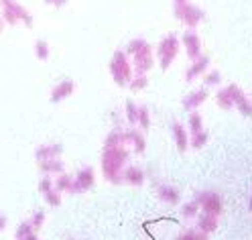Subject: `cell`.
Returning <instances> with one entry per match:
<instances>
[{"label": "cell", "mask_w": 252, "mask_h": 240, "mask_svg": "<svg viewBox=\"0 0 252 240\" xmlns=\"http://www.w3.org/2000/svg\"><path fill=\"white\" fill-rule=\"evenodd\" d=\"M128 149H126L124 142L120 145H104V153H102V173L108 181L118 183L122 181V173H124V165L128 161Z\"/></svg>", "instance_id": "obj_1"}, {"label": "cell", "mask_w": 252, "mask_h": 240, "mask_svg": "<svg viewBox=\"0 0 252 240\" xmlns=\"http://www.w3.org/2000/svg\"><path fill=\"white\" fill-rule=\"evenodd\" d=\"M126 55L132 61V69L134 73H149L155 66V57H153V47L145 39H132L126 45Z\"/></svg>", "instance_id": "obj_2"}, {"label": "cell", "mask_w": 252, "mask_h": 240, "mask_svg": "<svg viewBox=\"0 0 252 240\" xmlns=\"http://www.w3.org/2000/svg\"><path fill=\"white\" fill-rule=\"evenodd\" d=\"M0 17L4 25H19L25 23V27H33V14H31L19 0H0Z\"/></svg>", "instance_id": "obj_3"}, {"label": "cell", "mask_w": 252, "mask_h": 240, "mask_svg": "<svg viewBox=\"0 0 252 240\" xmlns=\"http://www.w3.org/2000/svg\"><path fill=\"white\" fill-rule=\"evenodd\" d=\"M110 73H112V79L118 86H128V82L134 75V69L126 51H120V49L114 51L112 59H110Z\"/></svg>", "instance_id": "obj_4"}, {"label": "cell", "mask_w": 252, "mask_h": 240, "mask_svg": "<svg viewBox=\"0 0 252 240\" xmlns=\"http://www.w3.org/2000/svg\"><path fill=\"white\" fill-rule=\"evenodd\" d=\"M173 14H175V19L179 23H183L189 29H195L203 21V17H206L203 10L197 4L189 2V0H185V2H173Z\"/></svg>", "instance_id": "obj_5"}, {"label": "cell", "mask_w": 252, "mask_h": 240, "mask_svg": "<svg viewBox=\"0 0 252 240\" xmlns=\"http://www.w3.org/2000/svg\"><path fill=\"white\" fill-rule=\"evenodd\" d=\"M179 47H181V41L175 35H169L159 43V47H157V59H159V66L163 71H167L171 63L177 59Z\"/></svg>", "instance_id": "obj_6"}, {"label": "cell", "mask_w": 252, "mask_h": 240, "mask_svg": "<svg viewBox=\"0 0 252 240\" xmlns=\"http://www.w3.org/2000/svg\"><path fill=\"white\" fill-rule=\"evenodd\" d=\"M94 183H96V175H94V169L92 167H84V169L77 171V175L73 177L69 194H82V191H88V189L94 187Z\"/></svg>", "instance_id": "obj_7"}, {"label": "cell", "mask_w": 252, "mask_h": 240, "mask_svg": "<svg viewBox=\"0 0 252 240\" xmlns=\"http://www.w3.org/2000/svg\"><path fill=\"white\" fill-rule=\"evenodd\" d=\"M195 202L201 206L203 212H210V214L222 212V200H220V196L214 194V191H201V194L195 198Z\"/></svg>", "instance_id": "obj_8"}, {"label": "cell", "mask_w": 252, "mask_h": 240, "mask_svg": "<svg viewBox=\"0 0 252 240\" xmlns=\"http://www.w3.org/2000/svg\"><path fill=\"white\" fill-rule=\"evenodd\" d=\"M181 43H183V47H185V53L191 57V59H197V57L201 55V39H199V35L195 33L193 29L187 31V33H183Z\"/></svg>", "instance_id": "obj_9"}, {"label": "cell", "mask_w": 252, "mask_h": 240, "mask_svg": "<svg viewBox=\"0 0 252 240\" xmlns=\"http://www.w3.org/2000/svg\"><path fill=\"white\" fill-rule=\"evenodd\" d=\"M210 69V57L208 55H199L197 59H193V63H191V68H189L187 71H185V82H195L197 77H201L203 73H206Z\"/></svg>", "instance_id": "obj_10"}, {"label": "cell", "mask_w": 252, "mask_h": 240, "mask_svg": "<svg viewBox=\"0 0 252 240\" xmlns=\"http://www.w3.org/2000/svg\"><path fill=\"white\" fill-rule=\"evenodd\" d=\"M208 96H210V92H208V88L203 86V88H199V90H195V92H191V94H187L185 98H183V108L185 110H197L203 102L208 100Z\"/></svg>", "instance_id": "obj_11"}, {"label": "cell", "mask_w": 252, "mask_h": 240, "mask_svg": "<svg viewBox=\"0 0 252 240\" xmlns=\"http://www.w3.org/2000/svg\"><path fill=\"white\" fill-rule=\"evenodd\" d=\"M234 108L238 110L242 116H246V118L252 116V100L240 90V86L234 88Z\"/></svg>", "instance_id": "obj_12"}, {"label": "cell", "mask_w": 252, "mask_h": 240, "mask_svg": "<svg viewBox=\"0 0 252 240\" xmlns=\"http://www.w3.org/2000/svg\"><path fill=\"white\" fill-rule=\"evenodd\" d=\"M73 90H75V84L71 82V79H63V82H59V84L51 90V102L57 104V102H61V100H65L67 96L73 94Z\"/></svg>", "instance_id": "obj_13"}, {"label": "cell", "mask_w": 252, "mask_h": 240, "mask_svg": "<svg viewBox=\"0 0 252 240\" xmlns=\"http://www.w3.org/2000/svg\"><path fill=\"white\" fill-rule=\"evenodd\" d=\"M234 88H236V84H230V86H226V88H222V90H218V94H216V104H218L220 108H224V110L234 108Z\"/></svg>", "instance_id": "obj_14"}, {"label": "cell", "mask_w": 252, "mask_h": 240, "mask_svg": "<svg viewBox=\"0 0 252 240\" xmlns=\"http://www.w3.org/2000/svg\"><path fill=\"white\" fill-rule=\"evenodd\" d=\"M124 142H130V145L134 147L136 153H145L147 149V140H145V135L140 133V131H124Z\"/></svg>", "instance_id": "obj_15"}, {"label": "cell", "mask_w": 252, "mask_h": 240, "mask_svg": "<svg viewBox=\"0 0 252 240\" xmlns=\"http://www.w3.org/2000/svg\"><path fill=\"white\" fill-rule=\"evenodd\" d=\"M173 138H175L177 149H179L181 153H185L187 147H189V135H187L185 126H183L181 122H173Z\"/></svg>", "instance_id": "obj_16"}, {"label": "cell", "mask_w": 252, "mask_h": 240, "mask_svg": "<svg viewBox=\"0 0 252 240\" xmlns=\"http://www.w3.org/2000/svg\"><path fill=\"white\" fill-rule=\"evenodd\" d=\"M197 226L203 234H212L218 228V214H210V212H203L201 216L197 214Z\"/></svg>", "instance_id": "obj_17"}, {"label": "cell", "mask_w": 252, "mask_h": 240, "mask_svg": "<svg viewBox=\"0 0 252 240\" xmlns=\"http://www.w3.org/2000/svg\"><path fill=\"white\" fill-rule=\"evenodd\" d=\"M122 179L128 181L130 185H143L145 183V171L140 167H126L122 173Z\"/></svg>", "instance_id": "obj_18"}, {"label": "cell", "mask_w": 252, "mask_h": 240, "mask_svg": "<svg viewBox=\"0 0 252 240\" xmlns=\"http://www.w3.org/2000/svg\"><path fill=\"white\" fill-rule=\"evenodd\" d=\"M63 153V147L61 145H43L35 151V159L37 161H45V159H53V157H59Z\"/></svg>", "instance_id": "obj_19"}, {"label": "cell", "mask_w": 252, "mask_h": 240, "mask_svg": "<svg viewBox=\"0 0 252 240\" xmlns=\"http://www.w3.org/2000/svg\"><path fill=\"white\" fill-rule=\"evenodd\" d=\"M39 169L47 175L51 173H63V163L59 161V157H53V159H45V161H39Z\"/></svg>", "instance_id": "obj_20"}, {"label": "cell", "mask_w": 252, "mask_h": 240, "mask_svg": "<svg viewBox=\"0 0 252 240\" xmlns=\"http://www.w3.org/2000/svg\"><path fill=\"white\" fill-rule=\"evenodd\" d=\"M159 198L167 204H179L181 196H179V191L173 187V185H161L159 187Z\"/></svg>", "instance_id": "obj_21"}, {"label": "cell", "mask_w": 252, "mask_h": 240, "mask_svg": "<svg viewBox=\"0 0 252 240\" xmlns=\"http://www.w3.org/2000/svg\"><path fill=\"white\" fill-rule=\"evenodd\" d=\"M208 140H210L208 131H206V129H201V131L191 133V138H189V145H191L193 149H201V147H206V145H208Z\"/></svg>", "instance_id": "obj_22"}, {"label": "cell", "mask_w": 252, "mask_h": 240, "mask_svg": "<svg viewBox=\"0 0 252 240\" xmlns=\"http://www.w3.org/2000/svg\"><path fill=\"white\" fill-rule=\"evenodd\" d=\"M136 126L140 131H149L151 129V112L147 106H138V120Z\"/></svg>", "instance_id": "obj_23"}, {"label": "cell", "mask_w": 252, "mask_h": 240, "mask_svg": "<svg viewBox=\"0 0 252 240\" xmlns=\"http://www.w3.org/2000/svg\"><path fill=\"white\" fill-rule=\"evenodd\" d=\"M220 82H222V73H220L218 69H208L206 73H203V86H206L208 90L220 86Z\"/></svg>", "instance_id": "obj_24"}, {"label": "cell", "mask_w": 252, "mask_h": 240, "mask_svg": "<svg viewBox=\"0 0 252 240\" xmlns=\"http://www.w3.org/2000/svg\"><path fill=\"white\" fill-rule=\"evenodd\" d=\"M147 84H149L147 73H134V75H132V79L128 82V86H130V90H132V92H140V90H145V88H147Z\"/></svg>", "instance_id": "obj_25"}, {"label": "cell", "mask_w": 252, "mask_h": 240, "mask_svg": "<svg viewBox=\"0 0 252 240\" xmlns=\"http://www.w3.org/2000/svg\"><path fill=\"white\" fill-rule=\"evenodd\" d=\"M187 124H189V131H191V133H195V131H201V129H203V120H201V114H199L197 110H191V112H189Z\"/></svg>", "instance_id": "obj_26"}, {"label": "cell", "mask_w": 252, "mask_h": 240, "mask_svg": "<svg viewBox=\"0 0 252 240\" xmlns=\"http://www.w3.org/2000/svg\"><path fill=\"white\" fill-rule=\"evenodd\" d=\"M49 53H51V49H49V43L43 41V39H39V41L35 43V55H37V59L47 61V59H49Z\"/></svg>", "instance_id": "obj_27"}, {"label": "cell", "mask_w": 252, "mask_h": 240, "mask_svg": "<svg viewBox=\"0 0 252 240\" xmlns=\"http://www.w3.org/2000/svg\"><path fill=\"white\" fill-rule=\"evenodd\" d=\"M71 181H73L71 175L59 173V177L53 181V185H55V189H57V191H69V189H71Z\"/></svg>", "instance_id": "obj_28"}, {"label": "cell", "mask_w": 252, "mask_h": 240, "mask_svg": "<svg viewBox=\"0 0 252 240\" xmlns=\"http://www.w3.org/2000/svg\"><path fill=\"white\" fill-rule=\"evenodd\" d=\"M126 120H128V124L136 126V120H138V106H136L132 100H126Z\"/></svg>", "instance_id": "obj_29"}, {"label": "cell", "mask_w": 252, "mask_h": 240, "mask_svg": "<svg viewBox=\"0 0 252 240\" xmlns=\"http://www.w3.org/2000/svg\"><path fill=\"white\" fill-rule=\"evenodd\" d=\"M175 240H208V234H203V232H193V230H185V232H181Z\"/></svg>", "instance_id": "obj_30"}, {"label": "cell", "mask_w": 252, "mask_h": 240, "mask_svg": "<svg viewBox=\"0 0 252 240\" xmlns=\"http://www.w3.org/2000/svg\"><path fill=\"white\" fill-rule=\"evenodd\" d=\"M181 212H183L185 218H195V216L199 214V204H197L195 200H193V202H189V204L183 206V210H181Z\"/></svg>", "instance_id": "obj_31"}, {"label": "cell", "mask_w": 252, "mask_h": 240, "mask_svg": "<svg viewBox=\"0 0 252 240\" xmlns=\"http://www.w3.org/2000/svg\"><path fill=\"white\" fill-rule=\"evenodd\" d=\"M33 232H35L33 224H31V222H23L21 226L17 228V238H19V240H25L29 234H33Z\"/></svg>", "instance_id": "obj_32"}, {"label": "cell", "mask_w": 252, "mask_h": 240, "mask_svg": "<svg viewBox=\"0 0 252 240\" xmlns=\"http://www.w3.org/2000/svg\"><path fill=\"white\" fill-rule=\"evenodd\" d=\"M45 196V200H47V204H49V206H59L61 204V198H59V191H55V187L53 189H49V191H47V194H43Z\"/></svg>", "instance_id": "obj_33"}, {"label": "cell", "mask_w": 252, "mask_h": 240, "mask_svg": "<svg viewBox=\"0 0 252 240\" xmlns=\"http://www.w3.org/2000/svg\"><path fill=\"white\" fill-rule=\"evenodd\" d=\"M55 185H53V179L49 177V175H45V177L41 179V183H39V191H41V194H47V191H49V189H53Z\"/></svg>", "instance_id": "obj_34"}, {"label": "cell", "mask_w": 252, "mask_h": 240, "mask_svg": "<svg viewBox=\"0 0 252 240\" xmlns=\"http://www.w3.org/2000/svg\"><path fill=\"white\" fill-rule=\"evenodd\" d=\"M43 222H45V212H37L33 216V222H31V224H33V228H39Z\"/></svg>", "instance_id": "obj_35"}, {"label": "cell", "mask_w": 252, "mask_h": 240, "mask_svg": "<svg viewBox=\"0 0 252 240\" xmlns=\"http://www.w3.org/2000/svg\"><path fill=\"white\" fill-rule=\"evenodd\" d=\"M45 4H49V6H55V8H61V6H65L69 0H43Z\"/></svg>", "instance_id": "obj_36"}, {"label": "cell", "mask_w": 252, "mask_h": 240, "mask_svg": "<svg viewBox=\"0 0 252 240\" xmlns=\"http://www.w3.org/2000/svg\"><path fill=\"white\" fill-rule=\"evenodd\" d=\"M6 228V216L0 214V230H4Z\"/></svg>", "instance_id": "obj_37"}, {"label": "cell", "mask_w": 252, "mask_h": 240, "mask_svg": "<svg viewBox=\"0 0 252 240\" xmlns=\"http://www.w3.org/2000/svg\"><path fill=\"white\" fill-rule=\"evenodd\" d=\"M4 29V21H2V17H0V31Z\"/></svg>", "instance_id": "obj_38"}, {"label": "cell", "mask_w": 252, "mask_h": 240, "mask_svg": "<svg viewBox=\"0 0 252 240\" xmlns=\"http://www.w3.org/2000/svg\"><path fill=\"white\" fill-rule=\"evenodd\" d=\"M248 207H250V210H252V196H250V204H248Z\"/></svg>", "instance_id": "obj_39"}, {"label": "cell", "mask_w": 252, "mask_h": 240, "mask_svg": "<svg viewBox=\"0 0 252 240\" xmlns=\"http://www.w3.org/2000/svg\"><path fill=\"white\" fill-rule=\"evenodd\" d=\"M173 2H185V0H173Z\"/></svg>", "instance_id": "obj_40"}]
</instances>
